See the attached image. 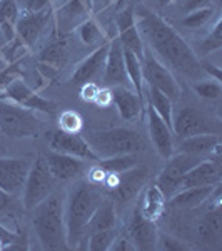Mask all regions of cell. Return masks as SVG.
<instances>
[{
	"mask_svg": "<svg viewBox=\"0 0 222 251\" xmlns=\"http://www.w3.org/2000/svg\"><path fill=\"white\" fill-rule=\"evenodd\" d=\"M134 17L144 47H147L169 71L182 75L191 82H197L204 77L205 74L200 67L199 57L171 24L147 7L134 9Z\"/></svg>",
	"mask_w": 222,
	"mask_h": 251,
	"instance_id": "6da1fadb",
	"label": "cell"
},
{
	"mask_svg": "<svg viewBox=\"0 0 222 251\" xmlns=\"http://www.w3.org/2000/svg\"><path fill=\"white\" fill-rule=\"evenodd\" d=\"M102 193L90 181H79L68 191L67 204L64 206L66 218V236L68 248H79L86 238V226L92 214L104 203Z\"/></svg>",
	"mask_w": 222,
	"mask_h": 251,
	"instance_id": "7a4b0ae2",
	"label": "cell"
},
{
	"mask_svg": "<svg viewBox=\"0 0 222 251\" xmlns=\"http://www.w3.org/2000/svg\"><path fill=\"white\" fill-rule=\"evenodd\" d=\"M32 226L44 250H68L66 236L64 201L59 194H48L42 203L32 209Z\"/></svg>",
	"mask_w": 222,
	"mask_h": 251,
	"instance_id": "3957f363",
	"label": "cell"
},
{
	"mask_svg": "<svg viewBox=\"0 0 222 251\" xmlns=\"http://www.w3.org/2000/svg\"><path fill=\"white\" fill-rule=\"evenodd\" d=\"M84 139L87 141L97 159L120 154H135L144 149V139L139 132L124 127L89 131L87 134H84Z\"/></svg>",
	"mask_w": 222,
	"mask_h": 251,
	"instance_id": "277c9868",
	"label": "cell"
},
{
	"mask_svg": "<svg viewBox=\"0 0 222 251\" xmlns=\"http://www.w3.org/2000/svg\"><path fill=\"white\" fill-rule=\"evenodd\" d=\"M40 121L35 111L0 99V132L9 137H32L39 132Z\"/></svg>",
	"mask_w": 222,
	"mask_h": 251,
	"instance_id": "5b68a950",
	"label": "cell"
},
{
	"mask_svg": "<svg viewBox=\"0 0 222 251\" xmlns=\"http://www.w3.org/2000/svg\"><path fill=\"white\" fill-rule=\"evenodd\" d=\"M55 177L52 176L47 168L45 157L39 154L37 159L32 161L29 174L25 177V183L22 188V201L25 209H34L39 203H42L48 194L54 193Z\"/></svg>",
	"mask_w": 222,
	"mask_h": 251,
	"instance_id": "8992f818",
	"label": "cell"
},
{
	"mask_svg": "<svg viewBox=\"0 0 222 251\" xmlns=\"http://www.w3.org/2000/svg\"><path fill=\"white\" fill-rule=\"evenodd\" d=\"M147 176H149L147 166H139V164L119 174L107 173L104 184L109 189L111 201L120 204L132 201L137 194L142 191V186L145 184Z\"/></svg>",
	"mask_w": 222,
	"mask_h": 251,
	"instance_id": "52a82bcc",
	"label": "cell"
},
{
	"mask_svg": "<svg viewBox=\"0 0 222 251\" xmlns=\"http://www.w3.org/2000/svg\"><path fill=\"white\" fill-rule=\"evenodd\" d=\"M142 75L144 84L159 89L172 102L182 94V87H180L179 80L176 79L174 72L169 71L159 59H155V55H152V52L147 47H144L142 55Z\"/></svg>",
	"mask_w": 222,
	"mask_h": 251,
	"instance_id": "ba28073f",
	"label": "cell"
},
{
	"mask_svg": "<svg viewBox=\"0 0 222 251\" xmlns=\"http://www.w3.org/2000/svg\"><path fill=\"white\" fill-rule=\"evenodd\" d=\"M92 0H60L54 5V35H68L77 30V27L86 19L92 17Z\"/></svg>",
	"mask_w": 222,
	"mask_h": 251,
	"instance_id": "9c48e42d",
	"label": "cell"
},
{
	"mask_svg": "<svg viewBox=\"0 0 222 251\" xmlns=\"http://www.w3.org/2000/svg\"><path fill=\"white\" fill-rule=\"evenodd\" d=\"M202 159L204 156L185 154V152H179L176 156L172 154L169 157L167 164L164 166V169L160 171L159 177L155 181V184L159 186L160 191L165 194L167 200L180 189V183H182L187 171H191L194 166L200 163Z\"/></svg>",
	"mask_w": 222,
	"mask_h": 251,
	"instance_id": "30bf717a",
	"label": "cell"
},
{
	"mask_svg": "<svg viewBox=\"0 0 222 251\" xmlns=\"http://www.w3.org/2000/svg\"><path fill=\"white\" fill-rule=\"evenodd\" d=\"M52 19H54V5L44 7L40 10L23 9L19 15L14 39L20 40L30 50L37 44V40Z\"/></svg>",
	"mask_w": 222,
	"mask_h": 251,
	"instance_id": "8fae6325",
	"label": "cell"
},
{
	"mask_svg": "<svg viewBox=\"0 0 222 251\" xmlns=\"http://www.w3.org/2000/svg\"><path fill=\"white\" fill-rule=\"evenodd\" d=\"M0 99L12 100V102L19 104V106L27 107L35 112H44V114L52 116L57 112V104L45 99V97H42L37 91H34L32 87L27 86V84L23 82V77L15 79L14 82L0 94Z\"/></svg>",
	"mask_w": 222,
	"mask_h": 251,
	"instance_id": "7c38bea8",
	"label": "cell"
},
{
	"mask_svg": "<svg viewBox=\"0 0 222 251\" xmlns=\"http://www.w3.org/2000/svg\"><path fill=\"white\" fill-rule=\"evenodd\" d=\"M172 132L177 139H184L189 136L204 134V132H214L217 134V129L211 119L199 109L182 107L172 114Z\"/></svg>",
	"mask_w": 222,
	"mask_h": 251,
	"instance_id": "4fadbf2b",
	"label": "cell"
},
{
	"mask_svg": "<svg viewBox=\"0 0 222 251\" xmlns=\"http://www.w3.org/2000/svg\"><path fill=\"white\" fill-rule=\"evenodd\" d=\"M45 141L54 152H62V154L75 156L86 161H97V156L89 148L87 141L80 134H70V132H64L60 129H52L45 132Z\"/></svg>",
	"mask_w": 222,
	"mask_h": 251,
	"instance_id": "5bb4252c",
	"label": "cell"
},
{
	"mask_svg": "<svg viewBox=\"0 0 222 251\" xmlns=\"http://www.w3.org/2000/svg\"><path fill=\"white\" fill-rule=\"evenodd\" d=\"M30 166L32 161L25 157H0V189L10 196L22 191Z\"/></svg>",
	"mask_w": 222,
	"mask_h": 251,
	"instance_id": "9a60e30c",
	"label": "cell"
},
{
	"mask_svg": "<svg viewBox=\"0 0 222 251\" xmlns=\"http://www.w3.org/2000/svg\"><path fill=\"white\" fill-rule=\"evenodd\" d=\"M134 3H129L127 7H122L117 14L115 25H117V35L119 42L122 44V47L132 50L134 54L142 60L144 55V42L140 37L139 30L135 25V17H134Z\"/></svg>",
	"mask_w": 222,
	"mask_h": 251,
	"instance_id": "2e32d148",
	"label": "cell"
},
{
	"mask_svg": "<svg viewBox=\"0 0 222 251\" xmlns=\"http://www.w3.org/2000/svg\"><path fill=\"white\" fill-rule=\"evenodd\" d=\"M127 236L134 243L137 251H152L157 248V240H159V231H157L155 221H151L135 209L132 214L131 221L127 226Z\"/></svg>",
	"mask_w": 222,
	"mask_h": 251,
	"instance_id": "e0dca14e",
	"label": "cell"
},
{
	"mask_svg": "<svg viewBox=\"0 0 222 251\" xmlns=\"http://www.w3.org/2000/svg\"><path fill=\"white\" fill-rule=\"evenodd\" d=\"M145 117H147V129H149V137H151L152 144H154L155 151L159 152V156H162L164 159H169L174 154V132L172 127H169L164 123V119L147 104L145 107Z\"/></svg>",
	"mask_w": 222,
	"mask_h": 251,
	"instance_id": "ac0fdd59",
	"label": "cell"
},
{
	"mask_svg": "<svg viewBox=\"0 0 222 251\" xmlns=\"http://www.w3.org/2000/svg\"><path fill=\"white\" fill-rule=\"evenodd\" d=\"M104 84L107 87L131 86L126 72V64H124V49L117 37H112L109 42V52L106 64H104Z\"/></svg>",
	"mask_w": 222,
	"mask_h": 251,
	"instance_id": "d6986e66",
	"label": "cell"
},
{
	"mask_svg": "<svg viewBox=\"0 0 222 251\" xmlns=\"http://www.w3.org/2000/svg\"><path fill=\"white\" fill-rule=\"evenodd\" d=\"M68 54V44L67 35H54L52 42L39 52L37 62L40 71H45L44 77L50 80L55 75V72L66 64Z\"/></svg>",
	"mask_w": 222,
	"mask_h": 251,
	"instance_id": "ffe728a7",
	"label": "cell"
},
{
	"mask_svg": "<svg viewBox=\"0 0 222 251\" xmlns=\"http://www.w3.org/2000/svg\"><path fill=\"white\" fill-rule=\"evenodd\" d=\"M44 157H45L47 168L52 176L55 177V181L75 179V177L86 171V159H80V157L54 151L44 154Z\"/></svg>",
	"mask_w": 222,
	"mask_h": 251,
	"instance_id": "44dd1931",
	"label": "cell"
},
{
	"mask_svg": "<svg viewBox=\"0 0 222 251\" xmlns=\"http://www.w3.org/2000/svg\"><path fill=\"white\" fill-rule=\"evenodd\" d=\"M200 186H221V163L217 159H211V156L187 171L180 183V189Z\"/></svg>",
	"mask_w": 222,
	"mask_h": 251,
	"instance_id": "7402d4cb",
	"label": "cell"
},
{
	"mask_svg": "<svg viewBox=\"0 0 222 251\" xmlns=\"http://www.w3.org/2000/svg\"><path fill=\"white\" fill-rule=\"evenodd\" d=\"M111 39H109L107 42L100 44L99 47H95V50L92 52V54H89L86 59L80 60L70 77L72 84L82 86V84H86V82H90V80H94V77H97V75L104 71V64H106Z\"/></svg>",
	"mask_w": 222,
	"mask_h": 251,
	"instance_id": "603a6c76",
	"label": "cell"
},
{
	"mask_svg": "<svg viewBox=\"0 0 222 251\" xmlns=\"http://www.w3.org/2000/svg\"><path fill=\"white\" fill-rule=\"evenodd\" d=\"M112 104H115L120 117L127 123H135L144 114V99L139 97L131 87L115 86L111 87Z\"/></svg>",
	"mask_w": 222,
	"mask_h": 251,
	"instance_id": "cb8c5ba5",
	"label": "cell"
},
{
	"mask_svg": "<svg viewBox=\"0 0 222 251\" xmlns=\"http://www.w3.org/2000/svg\"><path fill=\"white\" fill-rule=\"evenodd\" d=\"M197 240L205 246H216L222 240V216L221 206L216 203L214 208L209 209L197 223Z\"/></svg>",
	"mask_w": 222,
	"mask_h": 251,
	"instance_id": "d4e9b609",
	"label": "cell"
},
{
	"mask_svg": "<svg viewBox=\"0 0 222 251\" xmlns=\"http://www.w3.org/2000/svg\"><path fill=\"white\" fill-rule=\"evenodd\" d=\"M180 152L194 156H211L219 154L221 149V137L214 132H204V134L189 136L184 139H179Z\"/></svg>",
	"mask_w": 222,
	"mask_h": 251,
	"instance_id": "484cf974",
	"label": "cell"
},
{
	"mask_svg": "<svg viewBox=\"0 0 222 251\" xmlns=\"http://www.w3.org/2000/svg\"><path fill=\"white\" fill-rule=\"evenodd\" d=\"M219 186H200V188H184L169 198L171 208L177 209H196L212 198Z\"/></svg>",
	"mask_w": 222,
	"mask_h": 251,
	"instance_id": "4316f807",
	"label": "cell"
},
{
	"mask_svg": "<svg viewBox=\"0 0 222 251\" xmlns=\"http://www.w3.org/2000/svg\"><path fill=\"white\" fill-rule=\"evenodd\" d=\"M165 194L160 191V188L155 183L152 186H149L144 191V198H142V204H140L139 211L144 214L147 220L151 221H157L164 213L165 208Z\"/></svg>",
	"mask_w": 222,
	"mask_h": 251,
	"instance_id": "83f0119b",
	"label": "cell"
},
{
	"mask_svg": "<svg viewBox=\"0 0 222 251\" xmlns=\"http://www.w3.org/2000/svg\"><path fill=\"white\" fill-rule=\"evenodd\" d=\"M117 216H115V204L114 201H104L99 208L95 209L92 218L89 220L86 226V240L90 233L100 231V229L115 228Z\"/></svg>",
	"mask_w": 222,
	"mask_h": 251,
	"instance_id": "f1b7e54d",
	"label": "cell"
},
{
	"mask_svg": "<svg viewBox=\"0 0 222 251\" xmlns=\"http://www.w3.org/2000/svg\"><path fill=\"white\" fill-rule=\"evenodd\" d=\"M20 15L17 0H0V32L7 44L15 37V27Z\"/></svg>",
	"mask_w": 222,
	"mask_h": 251,
	"instance_id": "f546056e",
	"label": "cell"
},
{
	"mask_svg": "<svg viewBox=\"0 0 222 251\" xmlns=\"http://www.w3.org/2000/svg\"><path fill=\"white\" fill-rule=\"evenodd\" d=\"M124 49V64H126V72L131 86L134 87V92L139 97L144 99V75H142V60H140L132 50L129 49Z\"/></svg>",
	"mask_w": 222,
	"mask_h": 251,
	"instance_id": "4dcf8cb0",
	"label": "cell"
},
{
	"mask_svg": "<svg viewBox=\"0 0 222 251\" xmlns=\"http://www.w3.org/2000/svg\"><path fill=\"white\" fill-rule=\"evenodd\" d=\"M77 34L79 39L82 40V44H86L87 47H99L100 44L107 42L111 39L106 34L104 27H100V24L94 17H89L84 20L77 27Z\"/></svg>",
	"mask_w": 222,
	"mask_h": 251,
	"instance_id": "1f68e13d",
	"label": "cell"
},
{
	"mask_svg": "<svg viewBox=\"0 0 222 251\" xmlns=\"http://www.w3.org/2000/svg\"><path fill=\"white\" fill-rule=\"evenodd\" d=\"M147 104L164 119V123L172 127V114H174V102L159 89L147 86Z\"/></svg>",
	"mask_w": 222,
	"mask_h": 251,
	"instance_id": "d6a6232c",
	"label": "cell"
},
{
	"mask_svg": "<svg viewBox=\"0 0 222 251\" xmlns=\"http://www.w3.org/2000/svg\"><path fill=\"white\" fill-rule=\"evenodd\" d=\"M99 161V168L104 169L106 173H124L127 169L134 168V166L139 164L137 157L134 154H120V156H112V157H104V159H97Z\"/></svg>",
	"mask_w": 222,
	"mask_h": 251,
	"instance_id": "836d02e7",
	"label": "cell"
},
{
	"mask_svg": "<svg viewBox=\"0 0 222 251\" xmlns=\"http://www.w3.org/2000/svg\"><path fill=\"white\" fill-rule=\"evenodd\" d=\"M117 236L115 228L100 229V231L90 233L87 236V250L90 251H109Z\"/></svg>",
	"mask_w": 222,
	"mask_h": 251,
	"instance_id": "e575fe53",
	"label": "cell"
},
{
	"mask_svg": "<svg viewBox=\"0 0 222 251\" xmlns=\"http://www.w3.org/2000/svg\"><path fill=\"white\" fill-rule=\"evenodd\" d=\"M214 15H216L214 7H204V9L192 10V12H189V14H185V17L182 19V25L192 30L202 29V27L212 22Z\"/></svg>",
	"mask_w": 222,
	"mask_h": 251,
	"instance_id": "d590c367",
	"label": "cell"
},
{
	"mask_svg": "<svg viewBox=\"0 0 222 251\" xmlns=\"http://www.w3.org/2000/svg\"><path fill=\"white\" fill-rule=\"evenodd\" d=\"M192 89L200 99L205 100H216L219 99L222 94V86L219 80H214V79H200L197 82L192 84Z\"/></svg>",
	"mask_w": 222,
	"mask_h": 251,
	"instance_id": "8d00e7d4",
	"label": "cell"
},
{
	"mask_svg": "<svg viewBox=\"0 0 222 251\" xmlns=\"http://www.w3.org/2000/svg\"><path fill=\"white\" fill-rule=\"evenodd\" d=\"M221 47H222V20L217 19L216 22H214L211 32H209V35L200 42L199 52L202 55L212 54V52L219 50Z\"/></svg>",
	"mask_w": 222,
	"mask_h": 251,
	"instance_id": "74e56055",
	"label": "cell"
},
{
	"mask_svg": "<svg viewBox=\"0 0 222 251\" xmlns=\"http://www.w3.org/2000/svg\"><path fill=\"white\" fill-rule=\"evenodd\" d=\"M84 127V121L75 111H62L59 116V129L70 134H80Z\"/></svg>",
	"mask_w": 222,
	"mask_h": 251,
	"instance_id": "f35d334b",
	"label": "cell"
},
{
	"mask_svg": "<svg viewBox=\"0 0 222 251\" xmlns=\"http://www.w3.org/2000/svg\"><path fill=\"white\" fill-rule=\"evenodd\" d=\"M22 77H23V72H22V67H20V60L10 62L3 69H0V94H2L15 79H22Z\"/></svg>",
	"mask_w": 222,
	"mask_h": 251,
	"instance_id": "ab89813d",
	"label": "cell"
},
{
	"mask_svg": "<svg viewBox=\"0 0 222 251\" xmlns=\"http://www.w3.org/2000/svg\"><path fill=\"white\" fill-rule=\"evenodd\" d=\"M160 243V248L165 251H182V250H189L187 245H184L182 241L176 240L172 236H167V234H160L159 240H157V245Z\"/></svg>",
	"mask_w": 222,
	"mask_h": 251,
	"instance_id": "60d3db41",
	"label": "cell"
},
{
	"mask_svg": "<svg viewBox=\"0 0 222 251\" xmlns=\"http://www.w3.org/2000/svg\"><path fill=\"white\" fill-rule=\"evenodd\" d=\"M99 91H100V87L97 86L94 80H90V82H86V84H82V86H80V97H82V100L92 104Z\"/></svg>",
	"mask_w": 222,
	"mask_h": 251,
	"instance_id": "b9f144b4",
	"label": "cell"
},
{
	"mask_svg": "<svg viewBox=\"0 0 222 251\" xmlns=\"http://www.w3.org/2000/svg\"><path fill=\"white\" fill-rule=\"evenodd\" d=\"M109 251H137V250H135L134 243L129 240V236H124V234L119 236V234H117Z\"/></svg>",
	"mask_w": 222,
	"mask_h": 251,
	"instance_id": "7bdbcfd3",
	"label": "cell"
},
{
	"mask_svg": "<svg viewBox=\"0 0 222 251\" xmlns=\"http://www.w3.org/2000/svg\"><path fill=\"white\" fill-rule=\"evenodd\" d=\"M19 241V236L15 233L9 231V228L0 225V248H10L12 243Z\"/></svg>",
	"mask_w": 222,
	"mask_h": 251,
	"instance_id": "ee69618b",
	"label": "cell"
},
{
	"mask_svg": "<svg viewBox=\"0 0 222 251\" xmlns=\"http://www.w3.org/2000/svg\"><path fill=\"white\" fill-rule=\"evenodd\" d=\"M94 106L97 107H107V106H111L112 104V92H111V89H102L100 87V91L97 92V96H95V99H94Z\"/></svg>",
	"mask_w": 222,
	"mask_h": 251,
	"instance_id": "f6af8a7d",
	"label": "cell"
},
{
	"mask_svg": "<svg viewBox=\"0 0 222 251\" xmlns=\"http://www.w3.org/2000/svg\"><path fill=\"white\" fill-rule=\"evenodd\" d=\"M212 2L214 0H184V5L182 9L185 14L192 10H197V9H204V7H212Z\"/></svg>",
	"mask_w": 222,
	"mask_h": 251,
	"instance_id": "bcb514c9",
	"label": "cell"
},
{
	"mask_svg": "<svg viewBox=\"0 0 222 251\" xmlns=\"http://www.w3.org/2000/svg\"><path fill=\"white\" fill-rule=\"evenodd\" d=\"M200 67H202V71H204V74H205V75H209V77L212 75V79H214V80H219V82H221V77H222L221 67L212 66V64H202V62H200Z\"/></svg>",
	"mask_w": 222,
	"mask_h": 251,
	"instance_id": "7dc6e473",
	"label": "cell"
},
{
	"mask_svg": "<svg viewBox=\"0 0 222 251\" xmlns=\"http://www.w3.org/2000/svg\"><path fill=\"white\" fill-rule=\"evenodd\" d=\"M48 5H54L52 0H27V10H40L44 7H48Z\"/></svg>",
	"mask_w": 222,
	"mask_h": 251,
	"instance_id": "c3c4849f",
	"label": "cell"
},
{
	"mask_svg": "<svg viewBox=\"0 0 222 251\" xmlns=\"http://www.w3.org/2000/svg\"><path fill=\"white\" fill-rule=\"evenodd\" d=\"M115 0H92V9H94V14H99V12L106 10L107 7H111Z\"/></svg>",
	"mask_w": 222,
	"mask_h": 251,
	"instance_id": "681fc988",
	"label": "cell"
},
{
	"mask_svg": "<svg viewBox=\"0 0 222 251\" xmlns=\"http://www.w3.org/2000/svg\"><path fill=\"white\" fill-rule=\"evenodd\" d=\"M10 204H12V196L9 193L3 191V189H0V213L5 211Z\"/></svg>",
	"mask_w": 222,
	"mask_h": 251,
	"instance_id": "f907efd6",
	"label": "cell"
},
{
	"mask_svg": "<svg viewBox=\"0 0 222 251\" xmlns=\"http://www.w3.org/2000/svg\"><path fill=\"white\" fill-rule=\"evenodd\" d=\"M7 64H9V62H7L5 55H3V50H2V49H0V69H3V67L7 66Z\"/></svg>",
	"mask_w": 222,
	"mask_h": 251,
	"instance_id": "816d5d0a",
	"label": "cell"
},
{
	"mask_svg": "<svg viewBox=\"0 0 222 251\" xmlns=\"http://www.w3.org/2000/svg\"><path fill=\"white\" fill-rule=\"evenodd\" d=\"M127 3H129V0H117V2H115V9L120 10L122 7H126Z\"/></svg>",
	"mask_w": 222,
	"mask_h": 251,
	"instance_id": "f5cc1de1",
	"label": "cell"
},
{
	"mask_svg": "<svg viewBox=\"0 0 222 251\" xmlns=\"http://www.w3.org/2000/svg\"><path fill=\"white\" fill-rule=\"evenodd\" d=\"M157 2H159L160 5H164V7H165V5H171V3L174 2V0H157Z\"/></svg>",
	"mask_w": 222,
	"mask_h": 251,
	"instance_id": "db71d44e",
	"label": "cell"
}]
</instances>
